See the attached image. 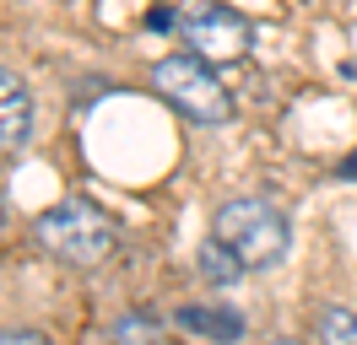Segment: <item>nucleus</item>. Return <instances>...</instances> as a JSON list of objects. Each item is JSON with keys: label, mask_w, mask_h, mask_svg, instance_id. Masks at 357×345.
<instances>
[{"label": "nucleus", "mask_w": 357, "mask_h": 345, "mask_svg": "<svg viewBox=\"0 0 357 345\" xmlns=\"http://www.w3.org/2000/svg\"><path fill=\"white\" fill-rule=\"evenodd\" d=\"M211 237L244 259V270H276L292 248V227H287V216H282V205H271L260 194L222 200L217 216H211Z\"/></svg>", "instance_id": "obj_1"}, {"label": "nucleus", "mask_w": 357, "mask_h": 345, "mask_svg": "<svg viewBox=\"0 0 357 345\" xmlns=\"http://www.w3.org/2000/svg\"><path fill=\"white\" fill-rule=\"evenodd\" d=\"M152 86L162 92V103H174L184 119H195V125H222L227 113H233V97H227L222 76L211 70V60H201L195 49H184V54H162L152 65Z\"/></svg>", "instance_id": "obj_2"}, {"label": "nucleus", "mask_w": 357, "mask_h": 345, "mask_svg": "<svg viewBox=\"0 0 357 345\" xmlns=\"http://www.w3.org/2000/svg\"><path fill=\"white\" fill-rule=\"evenodd\" d=\"M38 243H44L54 259L66 264H103V259L119 248V232L114 221L87 200H60L38 216Z\"/></svg>", "instance_id": "obj_3"}, {"label": "nucleus", "mask_w": 357, "mask_h": 345, "mask_svg": "<svg viewBox=\"0 0 357 345\" xmlns=\"http://www.w3.org/2000/svg\"><path fill=\"white\" fill-rule=\"evenodd\" d=\"M178 38L190 43L201 60L211 65H233V60H244L249 54V43H255V27H249L233 6H222V0H184L178 6Z\"/></svg>", "instance_id": "obj_4"}, {"label": "nucleus", "mask_w": 357, "mask_h": 345, "mask_svg": "<svg viewBox=\"0 0 357 345\" xmlns=\"http://www.w3.org/2000/svg\"><path fill=\"white\" fill-rule=\"evenodd\" d=\"M33 141V92L17 70L0 65V151H22Z\"/></svg>", "instance_id": "obj_5"}, {"label": "nucleus", "mask_w": 357, "mask_h": 345, "mask_svg": "<svg viewBox=\"0 0 357 345\" xmlns=\"http://www.w3.org/2000/svg\"><path fill=\"white\" fill-rule=\"evenodd\" d=\"M178 329H190V335H206V340H238L244 335V319L238 313H227V307H178Z\"/></svg>", "instance_id": "obj_6"}, {"label": "nucleus", "mask_w": 357, "mask_h": 345, "mask_svg": "<svg viewBox=\"0 0 357 345\" xmlns=\"http://www.w3.org/2000/svg\"><path fill=\"white\" fill-rule=\"evenodd\" d=\"M195 259H201V275L211 280V286H233V280L244 275V259L233 254V248H222L217 237H211V243H206V248H201Z\"/></svg>", "instance_id": "obj_7"}, {"label": "nucleus", "mask_w": 357, "mask_h": 345, "mask_svg": "<svg viewBox=\"0 0 357 345\" xmlns=\"http://www.w3.org/2000/svg\"><path fill=\"white\" fill-rule=\"evenodd\" d=\"M314 335H319V345H357V313L352 307H319Z\"/></svg>", "instance_id": "obj_8"}, {"label": "nucleus", "mask_w": 357, "mask_h": 345, "mask_svg": "<svg viewBox=\"0 0 357 345\" xmlns=\"http://www.w3.org/2000/svg\"><path fill=\"white\" fill-rule=\"evenodd\" d=\"M114 345H157V323L146 313H130V319H119V329H114Z\"/></svg>", "instance_id": "obj_9"}, {"label": "nucleus", "mask_w": 357, "mask_h": 345, "mask_svg": "<svg viewBox=\"0 0 357 345\" xmlns=\"http://www.w3.org/2000/svg\"><path fill=\"white\" fill-rule=\"evenodd\" d=\"M0 345H49V335H38V329H0Z\"/></svg>", "instance_id": "obj_10"}, {"label": "nucleus", "mask_w": 357, "mask_h": 345, "mask_svg": "<svg viewBox=\"0 0 357 345\" xmlns=\"http://www.w3.org/2000/svg\"><path fill=\"white\" fill-rule=\"evenodd\" d=\"M341 178H357V146H352V157L341 162Z\"/></svg>", "instance_id": "obj_11"}, {"label": "nucleus", "mask_w": 357, "mask_h": 345, "mask_svg": "<svg viewBox=\"0 0 357 345\" xmlns=\"http://www.w3.org/2000/svg\"><path fill=\"white\" fill-rule=\"evenodd\" d=\"M271 345H298V340H287V335H282V340H271Z\"/></svg>", "instance_id": "obj_12"}]
</instances>
